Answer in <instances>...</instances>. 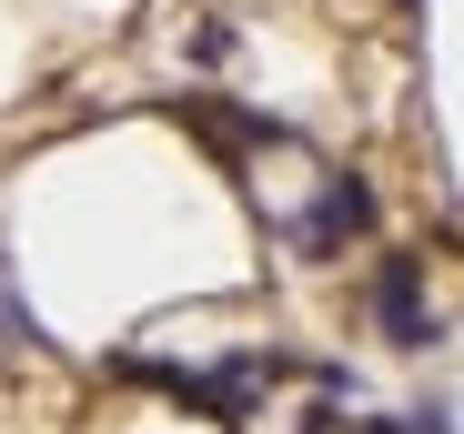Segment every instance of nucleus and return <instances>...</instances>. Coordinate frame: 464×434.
<instances>
[{"mask_svg":"<svg viewBox=\"0 0 464 434\" xmlns=\"http://www.w3.org/2000/svg\"><path fill=\"white\" fill-rule=\"evenodd\" d=\"M373 323L394 333V343H424L434 333V304H424V273L414 263H383L373 273Z\"/></svg>","mask_w":464,"mask_h":434,"instance_id":"2","label":"nucleus"},{"mask_svg":"<svg viewBox=\"0 0 464 434\" xmlns=\"http://www.w3.org/2000/svg\"><path fill=\"white\" fill-rule=\"evenodd\" d=\"M353 233H373V182H363V172L324 182L314 223H303V253H334V243H353Z\"/></svg>","mask_w":464,"mask_h":434,"instance_id":"1","label":"nucleus"}]
</instances>
